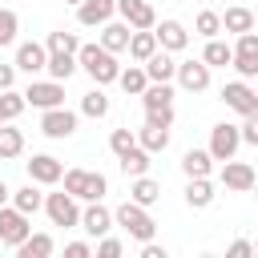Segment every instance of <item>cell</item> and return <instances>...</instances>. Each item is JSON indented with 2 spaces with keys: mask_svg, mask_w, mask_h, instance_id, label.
<instances>
[{
  "mask_svg": "<svg viewBox=\"0 0 258 258\" xmlns=\"http://www.w3.org/2000/svg\"><path fill=\"white\" fill-rule=\"evenodd\" d=\"M44 214H48V222L52 226H81V210H77V198L69 194V189H60V194H44Z\"/></svg>",
  "mask_w": 258,
  "mask_h": 258,
  "instance_id": "3",
  "label": "cell"
},
{
  "mask_svg": "<svg viewBox=\"0 0 258 258\" xmlns=\"http://www.w3.org/2000/svg\"><path fill=\"white\" fill-rule=\"evenodd\" d=\"M194 32H198V36H206V40H210V36H218V32H222V16H218V12H210V8H206V12H198Z\"/></svg>",
  "mask_w": 258,
  "mask_h": 258,
  "instance_id": "36",
  "label": "cell"
},
{
  "mask_svg": "<svg viewBox=\"0 0 258 258\" xmlns=\"http://www.w3.org/2000/svg\"><path fill=\"white\" fill-rule=\"evenodd\" d=\"M145 125H173V105L169 109H145Z\"/></svg>",
  "mask_w": 258,
  "mask_h": 258,
  "instance_id": "42",
  "label": "cell"
},
{
  "mask_svg": "<svg viewBox=\"0 0 258 258\" xmlns=\"http://www.w3.org/2000/svg\"><path fill=\"white\" fill-rule=\"evenodd\" d=\"M210 169H214L210 149H185V157H181V173L185 177H210Z\"/></svg>",
  "mask_w": 258,
  "mask_h": 258,
  "instance_id": "21",
  "label": "cell"
},
{
  "mask_svg": "<svg viewBox=\"0 0 258 258\" xmlns=\"http://www.w3.org/2000/svg\"><path fill=\"white\" fill-rule=\"evenodd\" d=\"M129 36H133V28H129L125 20H105V24H101V44H105L109 52H125V48H129Z\"/></svg>",
  "mask_w": 258,
  "mask_h": 258,
  "instance_id": "17",
  "label": "cell"
},
{
  "mask_svg": "<svg viewBox=\"0 0 258 258\" xmlns=\"http://www.w3.org/2000/svg\"><path fill=\"white\" fill-rule=\"evenodd\" d=\"M157 48H161V44H157L153 28H133V36H129V48H125V52H129V56H133V60L141 64V60H149V56H153Z\"/></svg>",
  "mask_w": 258,
  "mask_h": 258,
  "instance_id": "18",
  "label": "cell"
},
{
  "mask_svg": "<svg viewBox=\"0 0 258 258\" xmlns=\"http://www.w3.org/2000/svg\"><path fill=\"white\" fill-rule=\"evenodd\" d=\"M0 121H4V117H0Z\"/></svg>",
  "mask_w": 258,
  "mask_h": 258,
  "instance_id": "54",
  "label": "cell"
},
{
  "mask_svg": "<svg viewBox=\"0 0 258 258\" xmlns=\"http://www.w3.org/2000/svg\"><path fill=\"white\" fill-rule=\"evenodd\" d=\"M238 129H242V141H246V145H258V109H254V113L246 117V125H238Z\"/></svg>",
  "mask_w": 258,
  "mask_h": 258,
  "instance_id": "44",
  "label": "cell"
},
{
  "mask_svg": "<svg viewBox=\"0 0 258 258\" xmlns=\"http://www.w3.org/2000/svg\"><path fill=\"white\" fill-rule=\"evenodd\" d=\"M254 198H258V181H254Z\"/></svg>",
  "mask_w": 258,
  "mask_h": 258,
  "instance_id": "52",
  "label": "cell"
},
{
  "mask_svg": "<svg viewBox=\"0 0 258 258\" xmlns=\"http://www.w3.org/2000/svg\"><path fill=\"white\" fill-rule=\"evenodd\" d=\"M149 157H153L149 149L133 145V149H129V153H121L117 161H121V173H125V177H141V173H149V165H153Z\"/></svg>",
  "mask_w": 258,
  "mask_h": 258,
  "instance_id": "20",
  "label": "cell"
},
{
  "mask_svg": "<svg viewBox=\"0 0 258 258\" xmlns=\"http://www.w3.org/2000/svg\"><path fill=\"white\" fill-rule=\"evenodd\" d=\"M48 77L52 81H69L73 73H77V52H48Z\"/></svg>",
  "mask_w": 258,
  "mask_h": 258,
  "instance_id": "28",
  "label": "cell"
},
{
  "mask_svg": "<svg viewBox=\"0 0 258 258\" xmlns=\"http://www.w3.org/2000/svg\"><path fill=\"white\" fill-rule=\"evenodd\" d=\"M202 60H206L210 69H226V64L234 60V48H230L226 40H218V36H210V44H206V52H202Z\"/></svg>",
  "mask_w": 258,
  "mask_h": 258,
  "instance_id": "31",
  "label": "cell"
},
{
  "mask_svg": "<svg viewBox=\"0 0 258 258\" xmlns=\"http://www.w3.org/2000/svg\"><path fill=\"white\" fill-rule=\"evenodd\" d=\"M44 64H48V48L44 44H36V40H24L20 48H16V69L20 73H44Z\"/></svg>",
  "mask_w": 258,
  "mask_h": 258,
  "instance_id": "16",
  "label": "cell"
},
{
  "mask_svg": "<svg viewBox=\"0 0 258 258\" xmlns=\"http://www.w3.org/2000/svg\"><path fill=\"white\" fill-rule=\"evenodd\" d=\"M222 28H226V32H250V28H254V12H250V8H226Z\"/></svg>",
  "mask_w": 258,
  "mask_h": 258,
  "instance_id": "32",
  "label": "cell"
},
{
  "mask_svg": "<svg viewBox=\"0 0 258 258\" xmlns=\"http://www.w3.org/2000/svg\"><path fill=\"white\" fill-rule=\"evenodd\" d=\"M254 24H258V8H254Z\"/></svg>",
  "mask_w": 258,
  "mask_h": 258,
  "instance_id": "50",
  "label": "cell"
},
{
  "mask_svg": "<svg viewBox=\"0 0 258 258\" xmlns=\"http://www.w3.org/2000/svg\"><path fill=\"white\" fill-rule=\"evenodd\" d=\"M40 133H44V137H52V141L73 137V133H77V113H73V109H64V105L44 109V117H40Z\"/></svg>",
  "mask_w": 258,
  "mask_h": 258,
  "instance_id": "6",
  "label": "cell"
},
{
  "mask_svg": "<svg viewBox=\"0 0 258 258\" xmlns=\"http://www.w3.org/2000/svg\"><path fill=\"white\" fill-rule=\"evenodd\" d=\"M113 12H117V0H81L77 4V20L85 28H101L105 20H113Z\"/></svg>",
  "mask_w": 258,
  "mask_h": 258,
  "instance_id": "14",
  "label": "cell"
},
{
  "mask_svg": "<svg viewBox=\"0 0 258 258\" xmlns=\"http://www.w3.org/2000/svg\"><path fill=\"white\" fill-rule=\"evenodd\" d=\"M24 101L32 109H56V105H64V81H32L24 89Z\"/></svg>",
  "mask_w": 258,
  "mask_h": 258,
  "instance_id": "7",
  "label": "cell"
},
{
  "mask_svg": "<svg viewBox=\"0 0 258 258\" xmlns=\"http://www.w3.org/2000/svg\"><path fill=\"white\" fill-rule=\"evenodd\" d=\"M230 64L238 69V77H242V81L258 77V52H234V60H230Z\"/></svg>",
  "mask_w": 258,
  "mask_h": 258,
  "instance_id": "40",
  "label": "cell"
},
{
  "mask_svg": "<svg viewBox=\"0 0 258 258\" xmlns=\"http://www.w3.org/2000/svg\"><path fill=\"white\" fill-rule=\"evenodd\" d=\"M81 113H85V117H105V113H109V97H105L101 85L89 89V93L81 97Z\"/></svg>",
  "mask_w": 258,
  "mask_h": 258,
  "instance_id": "33",
  "label": "cell"
},
{
  "mask_svg": "<svg viewBox=\"0 0 258 258\" xmlns=\"http://www.w3.org/2000/svg\"><path fill=\"white\" fill-rule=\"evenodd\" d=\"M44 48H48V52H77V48H81V40H77V32H64V28H56V32H48Z\"/></svg>",
  "mask_w": 258,
  "mask_h": 258,
  "instance_id": "35",
  "label": "cell"
},
{
  "mask_svg": "<svg viewBox=\"0 0 258 258\" xmlns=\"http://www.w3.org/2000/svg\"><path fill=\"white\" fill-rule=\"evenodd\" d=\"M230 258H250L254 254V242H246V238H238V242H230V250H226Z\"/></svg>",
  "mask_w": 258,
  "mask_h": 258,
  "instance_id": "45",
  "label": "cell"
},
{
  "mask_svg": "<svg viewBox=\"0 0 258 258\" xmlns=\"http://www.w3.org/2000/svg\"><path fill=\"white\" fill-rule=\"evenodd\" d=\"M16 32H20V16H16L12 8H0V48H4V44H12V40H16Z\"/></svg>",
  "mask_w": 258,
  "mask_h": 258,
  "instance_id": "38",
  "label": "cell"
},
{
  "mask_svg": "<svg viewBox=\"0 0 258 258\" xmlns=\"http://www.w3.org/2000/svg\"><path fill=\"white\" fill-rule=\"evenodd\" d=\"M173 77H177V85L185 93H206L210 89V64L206 60H181Z\"/></svg>",
  "mask_w": 258,
  "mask_h": 258,
  "instance_id": "8",
  "label": "cell"
},
{
  "mask_svg": "<svg viewBox=\"0 0 258 258\" xmlns=\"http://www.w3.org/2000/svg\"><path fill=\"white\" fill-rule=\"evenodd\" d=\"M141 258H165V246H153V238H149V242H141Z\"/></svg>",
  "mask_w": 258,
  "mask_h": 258,
  "instance_id": "48",
  "label": "cell"
},
{
  "mask_svg": "<svg viewBox=\"0 0 258 258\" xmlns=\"http://www.w3.org/2000/svg\"><path fill=\"white\" fill-rule=\"evenodd\" d=\"M133 145H137V133H133V129H113V133H109V149H113L117 157L129 153Z\"/></svg>",
  "mask_w": 258,
  "mask_h": 258,
  "instance_id": "39",
  "label": "cell"
},
{
  "mask_svg": "<svg viewBox=\"0 0 258 258\" xmlns=\"http://www.w3.org/2000/svg\"><path fill=\"white\" fill-rule=\"evenodd\" d=\"M129 198H133L137 206H145V210H149V206L161 198V185H157L153 177H145V173H141V177H133V185H129Z\"/></svg>",
  "mask_w": 258,
  "mask_h": 258,
  "instance_id": "26",
  "label": "cell"
},
{
  "mask_svg": "<svg viewBox=\"0 0 258 258\" xmlns=\"http://www.w3.org/2000/svg\"><path fill=\"white\" fill-rule=\"evenodd\" d=\"M52 250H56L52 234H28V238L16 246V254H20V258H48Z\"/></svg>",
  "mask_w": 258,
  "mask_h": 258,
  "instance_id": "23",
  "label": "cell"
},
{
  "mask_svg": "<svg viewBox=\"0 0 258 258\" xmlns=\"http://www.w3.org/2000/svg\"><path fill=\"white\" fill-rule=\"evenodd\" d=\"M254 181H258V177H254V169H250L246 161H234V157H230V161L222 165V185H226V189H234V194H250Z\"/></svg>",
  "mask_w": 258,
  "mask_h": 258,
  "instance_id": "12",
  "label": "cell"
},
{
  "mask_svg": "<svg viewBox=\"0 0 258 258\" xmlns=\"http://www.w3.org/2000/svg\"><path fill=\"white\" fill-rule=\"evenodd\" d=\"M64 254H69V258H89L93 250H89V242H69V246H64Z\"/></svg>",
  "mask_w": 258,
  "mask_h": 258,
  "instance_id": "46",
  "label": "cell"
},
{
  "mask_svg": "<svg viewBox=\"0 0 258 258\" xmlns=\"http://www.w3.org/2000/svg\"><path fill=\"white\" fill-rule=\"evenodd\" d=\"M12 81H16V64H0V93L12 89Z\"/></svg>",
  "mask_w": 258,
  "mask_h": 258,
  "instance_id": "47",
  "label": "cell"
},
{
  "mask_svg": "<svg viewBox=\"0 0 258 258\" xmlns=\"http://www.w3.org/2000/svg\"><path fill=\"white\" fill-rule=\"evenodd\" d=\"M222 101H226L234 113H242V117H250V113L258 109V93H254L246 81H230V85L222 89Z\"/></svg>",
  "mask_w": 258,
  "mask_h": 258,
  "instance_id": "9",
  "label": "cell"
},
{
  "mask_svg": "<svg viewBox=\"0 0 258 258\" xmlns=\"http://www.w3.org/2000/svg\"><path fill=\"white\" fill-rule=\"evenodd\" d=\"M254 254H258V242H254Z\"/></svg>",
  "mask_w": 258,
  "mask_h": 258,
  "instance_id": "53",
  "label": "cell"
},
{
  "mask_svg": "<svg viewBox=\"0 0 258 258\" xmlns=\"http://www.w3.org/2000/svg\"><path fill=\"white\" fill-rule=\"evenodd\" d=\"M117 85H121L125 93L141 97V93H145V85H149V77H145V64H129V69H121V73H117Z\"/></svg>",
  "mask_w": 258,
  "mask_h": 258,
  "instance_id": "29",
  "label": "cell"
},
{
  "mask_svg": "<svg viewBox=\"0 0 258 258\" xmlns=\"http://www.w3.org/2000/svg\"><path fill=\"white\" fill-rule=\"evenodd\" d=\"M24 109H28L24 93H16V89H4V93H0V117H4V121H16Z\"/></svg>",
  "mask_w": 258,
  "mask_h": 258,
  "instance_id": "34",
  "label": "cell"
},
{
  "mask_svg": "<svg viewBox=\"0 0 258 258\" xmlns=\"http://www.w3.org/2000/svg\"><path fill=\"white\" fill-rule=\"evenodd\" d=\"M60 181H64V189H69L77 202H85V181H89V169H64V173H60Z\"/></svg>",
  "mask_w": 258,
  "mask_h": 258,
  "instance_id": "37",
  "label": "cell"
},
{
  "mask_svg": "<svg viewBox=\"0 0 258 258\" xmlns=\"http://www.w3.org/2000/svg\"><path fill=\"white\" fill-rule=\"evenodd\" d=\"M81 230L89 238H105L113 230V210H105L101 202H89V210H81Z\"/></svg>",
  "mask_w": 258,
  "mask_h": 258,
  "instance_id": "13",
  "label": "cell"
},
{
  "mask_svg": "<svg viewBox=\"0 0 258 258\" xmlns=\"http://www.w3.org/2000/svg\"><path fill=\"white\" fill-rule=\"evenodd\" d=\"M113 226H121L129 238H137V242H149L153 238V230H157V222L149 218V210L145 206H137L133 198L129 202H121L117 210H113Z\"/></svg>",
  "mask_w": 258,
  "mask_h": 258,
  "instance_id": "2",
  "label": "cell"
},
{
  "mask_svg": "<svg viewBox=\"0 0 258 258\" xmlns=\"http://www.w3.org/2000/svg\"><path fill=\"white\" fill-rule=\"evenodd\" d=\"M12 206H16L20 214H28V218H32V214L44 206V194L36 189V181H28V185H20V189L12 194Z\"/></svg>",
  "mask_w": 258,
  "mask_h": 258,
  "instance_id": "27",
  "label": "cell"
},
{
  "mask_svg": "<svg viewBox=\"0 0 258 258\" xmlns=\"http://www.w3.org/2000/svg\"><path fill=\"white\" fill-rule=\"evenodd\" d=\"M141 64H145V77H149V81H173V73H177V60H173L165 48H157V52H153L149 60H141Z\"/></svg>",
  "mask_w": 258,
  "mask_h": 258,
  "instance_id": "19",
  "label": "cell"
},
{
  "mask_svg": "<svg viewBox=\"0 0 258 258\" xmlns=\"http://www.w3.org/2000/svg\"><path fill=\"white\" fill-rule=\"evenodd\" d=\"M238 145H242V129H238V125L218 121V125L210 129V157H214V161H230V157L238 153Z\"/></svg>",
  "mask_w": 258,
  "mask_h": 258,
  "instance_id": "4",
  "label": "cell"
},
{
  "mask_svg": "<svg viewBox=\"0 0 258 258\" xmlns=\"http://www.w3.org/2000/svg\"><path fill=\"white\" fill-rule=\"evenodd\" d=\"M20 149H24V133L0 121V161H12V157H20Z\"/></svg>",
  "mask_w": 258,
  "mask_h": 258,
  "instance_id": "30",
  "label": "cell"
},
{
  "mask_svg": "<svg viewBox=\"0 0 258 258\" xmlns=\"http://www.w3.org/2000/svg\"><path fill=\"white\" fill-rule=\"evenodd\" d=\"M77 69H85L97 85H113L121 64H117V52H109L105 44H81L77 48Z\"/></svg>",
  "mask_w": 258,
  "mask_h": 258,
  "instance_id": "1",
  "label": "cell"
},
{
  "mask_svg": "<svg viewBox=\"0 0 258 258\" xmlns=\"http://www.w3.org/2000/svg\"><path fill=\"white\" fill-rule=\"evenodd\" d=\"M141 101H145V109H169V105H173V89H169V81H149L145 93H141Z\"/></svg>",
  "mask_w": 258,
  "mask_h": 258,
  "instance_id": "24",
  "label": "cell"
},
{
  "mask_svg": "<svg viewBox=\"0 0 258 258\" xmlns=\"http://www.w3.org/2000/svg\"><path fill=\"white\" fill-rule=\"evenodd\" d=\"M64 4H81V0H64Z\"/></svg>",
  "mask_w": 258,
  "mask_h": 258,
  "instance_id": "51",
  "label": "cell"
},
{
  "mask_svg": "<svg viewBox=\"0 0 258 258\" xmlns=\"http://www.w3.org/2000/svg\"><path fill=\"white\" fill-rule=\"evenodd\" d=\"M117 12L129 28H153L157 24V12L149 0H117Z\"/></svg>",
  "mask_w": 258,
  "mask_h": 258,
  "instance_id": "11",
  "label": "cell"
},
{
  "mask_svg": "<svg viewBox=\"0 0 258 258\" xmlns=\"http://www.w3.org/2000/svg\"><path fill=\"white\" fill-rule=\"evenodd\" d=\"M137 145L149 149V153H161V149L169 145V129H165V125H141V129H137Z\"/></svg>",
  "mask_w": 258,
  "mask_h": 258,
  "instance_id": "25",
  "label": "cell"
},
{
  "mask_svg": "<svg viewBox=\"0 0 258 258\" xmlns=\"http://www.w3.org/2000/svg\"><path fill=\"white\" fill-rule=\"evenodd\" d=\"M60 173H64V165H60L52 153H32V161H28V181H36V185H56Z\"/></svg>",
  "mask_w": 258,
  "mask_h": 258,
  "instance_id": "10",
  "label": "cell"
},
{
  "mask_svg": "<svg viewBox=\"0 0 258 258\" xmlns=\"http://www.w3.org/2000/svg\"><path fill=\"white\" fill-rule=\"evenodd\" d=\"M97 258H121V242H117V238H109V234H105V238H101V242H97Z\"/></svg>",
  "mask_w": 258,
  "mask_h": 258,
  "instance_id": "43",
  "label": "cell"
},
{
  "mask_svg": "<svg viewBox=\"0 0 258 258\" xmlns=\"http://www.w3.org/2000/svg\"><path fill=\"white\" fill-rule=\"evenodd\" d=\"M28 234H32L28 214H20L16 206H0V246H12V250H16Z\"/></svg>",
  "mask_w": 258,
  "mask_h": 258,
  "instance_id": "5",
  "label": "cell"
},
{
  "mask_svg": "<svg viewBox=\"0 0 258 258\" xmlns=\"http://www.w3.org/2000/svg\"><path fill=\"white\" fill-rule=\"evenodd\" d=\"M109 194V177L105 173H89V181H85V202H101Z\"/></svg>",
  "mask_w": 258,
  "mask_h": 258,
  "instance_id": "41",
  "label": "cell"
},
{
  "mask_svg": "<svg viewBox=\"0 0 258 258\" xmlns=\"http://www.w3.org/2000/svg\"><path fill=\"white\" fill-rule=\"evenodd\" d=\"M8 198H12V189L4 185V177H0V206H8Z\"/></svg>",
  "mask_w": 258,
  "mask_h": 258,
  "instance_id": "49",
  "label": "cell"
},
{
  "mask_svg": "<svg viewBox=\"0 0 258 258\" xmlns=\"http://www.w3.org/2000/svg\"><path fill=\"white\" fill-rule=\"evenodd\" d=\"M210 202H214V185H210V177H189V181H185V206L206 210Z\"/></svg>",
  "mask_w": 258,
  "mask_h": 258,
  "instance_id": "22",
  "label": "cell"
},
{
  "mask_svg": "<svg viewBox=\"0 0 258 258\" xmlns=\"http://www.w3.org/2000/svg\"><path fill=\"white\" fill-rule=\"evenodd\" d=\"M153 36H157V44H161L165 52H181V48L189 44V32H185L181 20H161V24H153Z\"/></svg>",
  "mask_w": 258,
  "mask_h": 258,
  "instance_id": "15",
  "label": "cell"
}]
</instances>
